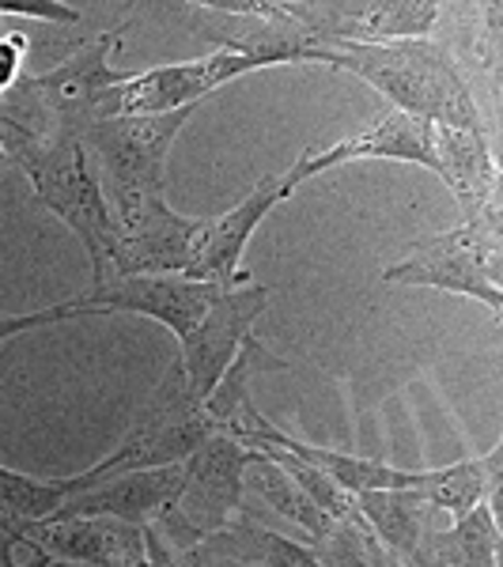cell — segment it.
<instances>
[{"mask_svg": "<svg viewBox=\"0 0 503 567\" xmlns=\"http://www.w3.org/2000/svg\"><path fill=\"white\" fill-rule=\"evenodd\" d=\"M84 473L76 477H27L20 470H8L0 465V534H12L16 526L27 523H42V518L58 515L61 503L72 492L84 488Z\"/></svg>", "mask_w": 503, "mask_h": 567, "instance_id": "cell-23", "label": "cell"}, {"mask_svg": "<svg viewBox=\"0 0 503 567\" xmlns=\"http://www.w3.org/2000/svg\"><path fill=\"white\" fill-rule=\"evenodd\" d=\"M307 65L352 72L371 91H379L390 110L443 125V130L484 133L496 144L470 84L462 80L451 53L435 39H406L382 45H315L307 53Z\"/></svg>", "mask_w": 503, "mask_h": 567, "instance_id": "cell-1", "label": "cell"}, {"mask_svg": "<svg viewBox=\"0 0 503 567\" xmlns=\"http://www.w3.org/2000/svg\"><path fill=\"white\" fill-rule=\"evenodd\" d=\"M360 515L368 518L371 534L379 537V545L387 553H394L401 564L409 567H432L428 564V507L417 492L409 488H382V492H360Z\"/></svg>", "mask_w": 503, "mask_h": 567, "instance_id": "cell-19", "label": "cell"}, {"mask_svg": "<svg viewBox=\"0 0 503 567\" xmlns=\"http://www.w3.org/2000/svg\"><path fill=\"white\" fill-rule=\"evenodd\" d=\"M4 167H12V159H8V152H4V144H0V171Z\"/></svg>", "mask_w": 503, "mask_h": 567, "instance_id": "cell-30", "label": "cell"}, {"mask_svg": "<svg viewBox=\"0 0 503 567\" xmlns=\"http://www.w3.org/2000/svg\"><path fill=\"white\" fill-rule=\"evenodd\" d=\"M12 542H16L12 534H0V567H16V560H12Z\"/></svg>", "mask_w": 503, "mask_h": 567, "instance_id": "cell-29", "label": "cell"}, {"mask_svg": "<svg viewBox=\"0 0 503 567\" xmlns=\"http://www.w3.org/2000/svg\"><path fill=\"white\" fill-rule=\"evenodd\" d=\"M213 432L216 427L205 413V401L189 390L186 374H182V363L175 360L167 368V374H163V382L155 386L152 401L144 405V413L136 416L133 432L125 435L103 462L84 470V481L91 484L103 477H117V473L182 465Z\"/></svg>", "mask_w": 503, "mask_h": 567, "instance_id": "cell-6", "label": "cell"}, {"mask_svg": "<svg viewBox=\"0 0 503 567\" xmlns=\"http://www.w3.org/2000/svg\"><path fill=\"white\" fill-rule=\"evenodd\" d=\"M500 16L503 8L496 0H481V4H439V23H435V31H446L435 42L451 53V61L459 65L473 99H478V87L489 91L492 114L500 110V65H503Z\"/></svg>", "mask_w": 503, "mask_h": 567, "instance_id": "cell-17", "label": "cell"}, {"mask_svg": "<svg viewBox=\"0 0 503 567\" xmlns=\"http://www.w3.org/2000/svg\"><path fill=\"white\" fill-rule=\"evenodd\" d=\"M273 69L261 58H239V53H208L197 61H175V65H155L133 72L122 87L114 91V106L125 117H155L175 114V110H194L201 99L250 72Z\"/></svg>", "mask_w": 503, "mask_h": 567, "instance_id": "cell-9", "label": "cell"}, {"mask_svg": "<svg viewBox=\"0 0 503 567\" xmlns=\"http://www.w3.org/2000/svg\"><path fill=\"white\" fill-rule=\"evenodd\" d=\"M269 284H243V288H224L205 310V318L178 341V363L186 374L189 390L201 401L213 393L219 374L232 368L235 352L246 337L254 333V322L269 307Z\"/></svg>", "mask_w": 503, "mask_h": 567, "instance_id": "cell-10", "label": "cell"}, {"mask_svg": "<svg viewBox=\"0 0 503 567\" xmlns=\"http://www.w3.org/2000/svg\"><path fill=\"white\" fill-rule=\"evenodd\" d=\"M12 537L42 548L58 560L88 564V567H148V545L144 529L117 523V518H42V523L16 526Z\"/></svg>", "mask_w": 503, "mask_h": 567, "instance_id": "cell-15", "label": "cell"}, {"mask_svg": "<svg viewBox=\"0 0 503 567\" xmlns=\"http://www.w3.org/2000/svg\"><path fill=\"white\" fill-rule=\"evenodd\" d=\"M84 307L80 299H69V303H53L45 310H31V315H0V344L12 341L20 333H31V329H45V326H61L69 318H80Z\"/></svg>", "mask_w": 503, "mask_h": 567, "instance_id": "cell-26", "label": "cell"}, {"mask_svg": "<svg viewBox=\"0 0 503 567\" xmlns=\"http://www.w3.org/2000/svg\"><path fill=\"white\" fill-rule=\"evenodd\" d=\"M12 27H20V23H8V20H0V34H4V31H12Z\"/></svg>", "mask_w": 503, "mask_h": 567, "instance_id": "cell-31", "label": "cell"}, {"mask_svg": "<svg viewBox=\"0 0 503 567\" xmlns=\"http://www.w3.org/2000/svg\"><path fill=\"white\" fill-rule=\"evenodd\" d=\"M261 371H288V363L280 360V355H273V349L261 341L258 333H250L239 344V352H235L232 368L219 374L213 393L205 398V413H208V420H213L216 432L227 435L246 413L258 409L250 398V382H254V374H261Z\"/></svg>", "mask_w": 503, "mask_h": 567, "instance_id": "cell-21", "label": "cell"}, {"mask_svg": "<svg viewBox=\"0 0 503 567\" xmlns=\"http://www.w3.org/2000/svg\"><path fill=\"white\" fill-rule=\"evenodd\" d=\"M194 110L155 117L110 114L88 125L80 144H84L91 167L99 175L110 216H130L133 208L167 197V155L175 148L178 133L186 130V122L194 117Z\"/></svg>", "mask_w": 503, "mask_h": 567, "instance_id": "cell-4", "label": "cell"}, {"mask_svg": "<svg viewBox=\"0 0 503 567\" xmlns=\"http://www.w3.org/2000/svg\"><path fill=\"white\" fill-rule=\"evenodd\" d=\"M0 144H4L12 167H20L23 178L31 182L34 197L84 243L91 261V288H99L110 277V254H114L117 231L84 144L34 141L12 125H0Z\"/></svg>", "mask_w": 503, "mask_h": 567, "instance_id": "cell-3", "label": "cell"}, {"mask_svg": "<svg viewBox=\"0 0 503 567\" xmlns=\"http://www.w3.org/2000/svg\"><path fill=\"white\" fill-rule=\"evenodd\" d=\"M186 31L219 53L261 58L277 65H307L315 42L288 16L285 0H194L182 4Z\"/></svg>", "mask_w": 503, "mask_h": 567, "instance_id": "cell-7", "label": "cell"}, {"mask_svg": "<svg viewBox=\"0 0 503 567\" xmlns=\"http://www.w3.org/2000/svg\"><path fill=\"white\" fill-rule=\"evenodd\" d=\"M243 488L250 492V496H258L265 507L277 511L280 518H288V523L304 534L307 545H318L329 529H333V518H329L277 462L265 458L258 451H254V462L246 465V473H243Z\"/></svg>", "mask_w": 503, "mask_h": 567, "instance_id": "cell-20", "label": "cell"}, {"mask_svg": "<svg viewBox=\"0 0 503 567\" xmlns=\"http://www.w3.org/2000/svg\"><path fill=\"white\" fill-rule=\"evenodd\" d=\"M27 50H31V39H27L20 27L0 34V95H8V91L16 87V80L23 76Z\"/></svg>", "mask_w": 503, "mask_h": 567, "instance_id": "cell-27", "label": "cell"}, {"mask_svg": "<svg viewBox=\"0 0 503 567\" xmlns=\"http://www.w3.org/2000/svg\"><path fill=\"white\" fill-rule=\"evenodd\" d=\"M285 197H291L285 189V178L265 175L232 213L197 219V231H194V239H189V261L182 277L219 284V288L254 284L250 272L243 269V254H246V246H250V235L261 227V219Z\"/></svg>", "mask_w": 503, "mask_h": 567, "instance_id": "cell-11", "label": "cell"}, {"mask_svg": "<svg viewBox=\"0 0 503 567\" xmlns=\"http://www.w3.org/2000/svg\"><path fill=\"white\" fill-rule=\"evenodd\" d=\"M219 284L189 277H110L88 296H76L84 315H141L186 337L219 296Z\"/></svg>", "mask_w": 503, "mask_h": 567, "instance_id": "cell-14", "label": "cell"}, {"mask_svg": "<svg viewBox=\"0 0 503 567\" xmlns=\"http://www.w3.org/2000/svg\"><path fill=\"white\" fill-rule=\"evenodd\" d=\"M315 45H382L435 39L439 0H285Z\"/></svg>", "mask_w": 503, "mask_h": 567, "instance_id": "cell-8", "label": "cell"}, {"mask_svg": "<svg viewBox=\"0 0 503 567\" xmlns=\"http://www.w3.org/2000/svg\"><path fill=\"white\" fill-rule=\"evenodd\" d=\"M182 465H160V470L117 473V477L91 481L61 503L58 518H117L130 526H152L167 503L178 499Z\"/></svg>", "mask_w": 503, "mask_h": 567, "instance_id": "cell-16", "label": "cell"}, {"mask_svg": "<svg viewBox=\"0 0 503 567\" xmlns=\"http://www.w3.org/2000/svg\"><path fill=\"white\" fill-rule=\"evenodd\" d=\"M435 175L462 205V219L500 213L496 144L484 133H462L435 125Z\"/></svg>", "mask_w": 503, "mask_h": 567, "instance_id": "cell-18", "label": "cell"}, {"mask_svg": "<svg viewBox=\"0 0 503 567\" xmlns=\"http://www.w3.org/2000/svg\"><path fill=\"white\" fill-rule=\"evenodd\" d=\"M432 567H500V507L481 503L470 515L454 518L451 529H432L428 537Z\"/></svg>", "mask_w": 503, "mask_h": 567, "instance_id": "cell-22", "label": "cell"}, {"mask_svg": "<svg viewBox=\"0 0 503 567\" xmlns=\"http://www.w3.org/2000/svg\"><path fill=\"white\" fill-rule=\"evenodd\" d=\"M133 20L136 8H130L110 31L80 39L58 69L16 80V87L0 95V125H12L34 141H80L88 125L117 114L114 91L133 72L114 69L110 58L122 50Z\"/></svg>", "mask_w": 503, "mask_h": 567, "instance_id": "cell-2", "label": "cell"}, {"mask_svg": "<svg viewBox=\"0 0 503 567\" xmlns=\"http://www.w3.org/2000/svg\"><path fill=\"white\" fill-rule=\"evenodd\" d=\"M503 224L500 213L481 219H462L451 231L417 239L406 258L382 269V284H406V288H432L446 296L478 299L503 318Z\"/></svg>", "mask_w": 503, "mask_h": 567, "instance_id": "cell-5", "label": "cell"}, {"mask_svg": "<svg viewBox=\"0 0 503 567\" xmlns=\"http://www.w3.org/2000/svg\"><path fill=\"white\" fill-rule=\"evenodd\" d=\"M12 560H16V567H88V564H72V560H58V556H45L42 548L27 545V542H20V537L12 542Z\"/></svg>", "mask_w": 503, "mask_h": 567, "instance_id": "cell-28", "label": "cell"}, {"mask_svg": "<svg viewBox=\"0 0 503 567\" xmlns=\"http://www.w3.org/2000/svg\"><path fill=\"white\" fill-rule=\"evenodd\" d=\"M258 454H265V458H273V462H277L280 470H285L288 477L296 481L299 488H304L307 496L315 499L318 507H322L329 518H333V523L368 526V518L360 515V499H356L349 488H341V484H337V481H329L326 473L310 470L307 462L291 458V454H285V451H280V446H258Z\"/></svg>", "mask_w": 503, "mask_h": 567, "instance_id": "cell-24", "label": "cell"}, {"mask_svg": "<svg viewBox=\"0 0 503 567\" xmlns=\"http://www.w3.org/2000/svg\"><path fill=\"white\" fill-rule=\"evenodd\" d=\"M254 462V451L235 443L232 435L213 432L205 443L182 462V488L175 511L201 537L216 534L243 511L246 488L243 473Z\"/></svg>", "mask_w": 503, "mask_h": 567, "instance_id": "cell-12", "label": "cell"}, {"mask_svg": "<svg viewBox=\"0 0 503 567\" xmlns=\"http://www.w3.org/2000/svg\"><path fill=\"white\" fill-rule=\"evenodd\" d=\"M360 159L417 163V167H428L435 175V125L401 114V110H387L379 122L368 125L363 133L349 136V141H337L322 152L307 148L280 178H285L288 194H296L304 182L329 175V171L345 167V163H360Z\"/></svg>", "mask_w": 503, "mask_h": 567, "instance_id": "cell-13", "label": "cell"}, {"mask_svg": "<svg viewBox=\"0 0 503 567\" xmlns=\"http://www.w3.org/2000/svg\"><path fill=\"white\" fill-rule=\"evenodd\" d=\"M0 20L16 23V20H31L45 27H76L84 23L80 8L61 4V0H0Z\"/></svg>", "mask_w": 503, "mask_h": 567, "instance_id": "cell-25", "label": "cell"}]
</instances>
